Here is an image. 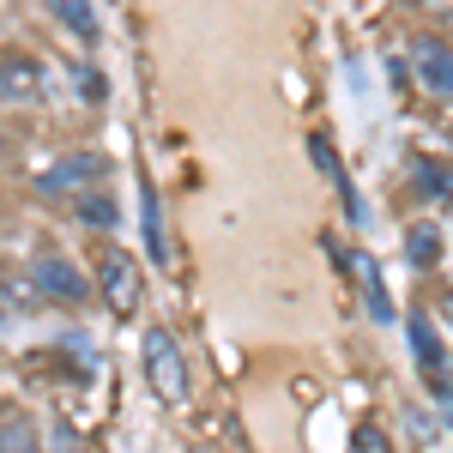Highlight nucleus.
Here are the masks:
<instances>
[{
  "mask_svg": "<svg viewBox=\"0 0 453 453\" xmlns=\"http://www.w3.org/2000/svg\"><path fill=\"white\" fill-rule=\"evenodd\" d=\"M350 273H357V284H363V296H369V314H375V320H393V296H387L381 266H375L369 254H357V266H350Z\"/></svg>",
  "mask_w": 453,
  "mask_h": 453,
  "instance_id": "9b49d317",
  "label": "nucleus"
},
{
  "mask_svg": "<svg viewBox=\"0 0 453 453\" xmlns=\"http://www.w3.org/2000/svg\"><path fill=\"white\" fill-rule=\"evenodd\" d=\"M418 181H423V188H435L441 200L453 194V170H448V164H429V157H423V164H418Z\"/></svg>",
  "mask_w": 453,
  "mask_h": 453,
  "instance_id": "2eb2a0df",
  "label": "nucleus"
},
{
  "mask_svg": "<svg viewBox=\"0 0 453 453\" xmlns=\"http://www.w3.org/2000/svg\"><path fill=\"white\" fill-rule=\"evenodd\" d=\"M73 211H79V224H91V230H115V224H121V200H115L109 188L73 194Z\"/></svg>",
  "mask_w": 453,
  "mask_h": 453,
  "instance_id": "1a4fd4ad",
  "label": "nucleus"
},
{
  "mask_svg": "<svg viewBox=\"0 0 453 453\" xmlns=\"http://www.w3.org/2000/svg\"><path fill=\"white\" fill-rule=\"evenodd\" d=\"M140 363H145V381L164 405H188V357L175 345L170 326H145L140 339Z\"/></svg>",
  "mask_w": 453,
  "mask_h": 453,
  "instance_id": "f257e3e1",
  "label": "nucleus"
},
{
  "mask_svg": "<svg viewBox=\"0 0 453 453\" xmlns=\"http://www.w3.org/2000/svg\"><path fill=\"white\" fill-rule=\"evenodd\" d=\"M42 91H49L42 61L19 55V49H6V55H0V104H42Z\"/></svg>",
  "mask_w": 453,
  "mask_h": 453,
  "instance_id": "39448f33",
  "label": "nucleus"
},
{
  "mask_svg": "<svg viewBox=\"0 0 453 453\" xmlns=\"http://www.w3.org/2000/svg\"><path fill=\"white\" fill-rule=\"evenodd\" d=\"M411 350H418V369H423V381H429V387L448 375V350H441L435 326H429L423 314H411Z\"/></svg>",
  "mask_w": 453,
  "mask_h": 453,
  "instance_id": "6e6552de",
  "label": "nucleus"
},
{
  "mask_svg": "<svg viewBox=\"0 0 453 453\" xmlns=\"http://www.w3.org/2000/svg\"><path fill=\"white\" fill-rule=\"evenodd\" d=\"M411 67H418L423 91L453 97V42H441V36H418V42H411Z\"/></svg>",
  "mask_w": 453,
  "mask_h": 453,
  "instance_id": "423d86ee",
  "label": "nucleus"
},
{
  "mask_svg": "<svg viewBox=\"0 0 453 453\" xmlns=\"http://www.w3.org/2000/svg\"><path fill=\"white\" fill-rule=\"evenodd\" d=\"M36 279V290H42V303H85L91 296V279L73 266L61 248H36L31 254V266H25Z\"/></svg>",
  "mask_w": 453,
  "mask_h": 453,
  "instance_id": "7ed1b4c3",
  "label": "nucleus"
},
{
  "mask_svg": "<svg viewBox=\"0 0 453 453\" xmlns=\"http://www.w3.org/2000/svg\"><path fill=\"white\" fill-rule=\"evenodd\" d=\"M91 181H104V157H97V151H67V157H55V164L36 170V194L73 200V194H85Z\"/></svg>",
  "mask_w": 453,
  "mask_h": 453,
  "instance_id": "20e7f679",
  "label": "nucleus"
},
{
  "mask_svg": "<svg viewBox=\"0 0 453 453\" xmlns=\"http://www.w3.org/2000/svg\"><path fill=\"white\" fill-rule=\"evenodd\" d=\"M42 12H49L73 42H97V6H91V0H42Z\"/></svg>",
  "mask_w": 453,
  "mask_h": 453,
  "instance_id": "0eeeda50",
  "label": "nucleus"
},
{
  "mask_svg": "<svg viewBox=\"0 0 453 453\" xmlns=\"http://www.w3.org/2000/svg\"><path fill=\"white\" fill-rule=\"evenodd\" d=\"M405 254H411V266H441V254H448V236H441V224H429V218H418L411 230H405Z\"/></svg>",
  "mask_w": 453,
  "mask_h": 453,
  "instance_id": "9d476101",
  "label": "nucleus"
},
{
  "mask_svg": "<svg viewBox=\"0 0 453 453\" xmlns=\"http://www.w3.org/2000/svg\"><path fill=\"white\" fill-rule=\"evenodd\" d=\"M0 157H6V134H0Z\"/></svg>",
  "mask_w": 453,
  "mask_h": 453,
  "instance_id": "f3484780",
  "label": "nucleus"
},
{
  "mask_svg": "<svg viewBox=\"0 0 453 453\" xmlns=\"http://www.w3.org/2000/svg\"><path fill=\"white\" fill-rule=\"evenodd\" d=\"M0 448H36V423L25 418V411H6V418H0Z\"/></svg>",
  "mask_w": 453,
  "mask_h": 453,
  "instance_id": "ddd939ff",
  "label": "nucleus"
},
{
  "mask_svg": "<svg viewBox=\"0 0 453 453\" xmlns=\"http://www.w3.org/2000/svg\"><path fill=\"white\" fill-rule=\"evenodd\" d=\"M140 290H145L140 260H134L127 248L109 242L104 254H97V296H104L115 314H134V309H140Z\"/></svg>",
  "mask_w": 453,
  "mask_h": 453,
  "instance_id": "f03ea898",
  "label": "nucleus"
},
{
  "mask_svg": "<svg viewBox=\"0 0 453 453\" xmlns=\"http://www.w3.org/2000/svg\"><path fill=\"white\" fill-rule=\"evenodd\" d=\"M145 236H151V260H170L164 254V224H157V194L145 188Z\"/></svg>",
  "mask_w": 453,
  "mask_h": 453,
  "instance_id": "4468645a",
  "label": "nucleus"
},
{
  "mask_svg": "<svg viewBox=\"0 0 453 453\" xmlns=\"http://www.w3.org/2000/svg\"><path fill=\"white\" fill-rule=\"evenodd\" d=\"M0 320H6V309H0Z\"/></svg>",
  "mask_w": 453,
  "mask_h": 453,
  "instance_id": "a211bd4d",
  "label": "nucleus"
},
{
  "mask_svg": "<svg viewBox=\"0 0 453 453\" xmlns=\"http://www.w3.org/2000/svg\"><path fill=\"white\" fill-rule=\"evenodd\" d=\"M0 296H6L12 309H36V303H42V290H36L31 273H0Z\"/></svg>",
  "mask_w": 453,
  "mask_h": 453,
  "instance_id": "f8f14e48",
  "label": "nucleus"
},
{
  "mask_svg": "<svg viewBox=\"0 0 453 453\" xmlns=\"http://www.w3.org/2000/svg\"><path fill=\"white\" fill-rule=\"evenodd\" d=\"M79 91H85V97H91V104H97V97H104V73L79 67Z\"/></svg>",
  "mask_w": 453,
  "mask_h": 453,
  "instance_id": "dca6fc26",
  "label": "nucleus"
}]
</instances>
